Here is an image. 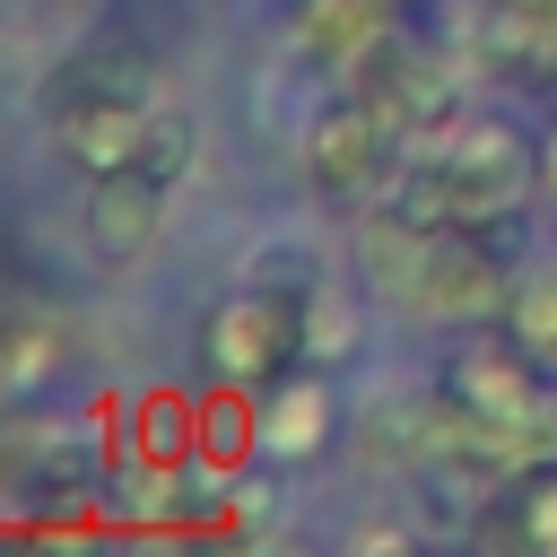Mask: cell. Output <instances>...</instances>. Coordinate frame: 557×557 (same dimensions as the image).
<instances>
[{"label": "cell", "instance_id": "5b68a950", "mask_svg": "<svg viewBox=\"0 0 557 557\" xmlns=\"http://www.w3.org/2000/svg\"><path fill=\"white\" fill-rule=\"evenodd\" d=\"M383 157H392V131H383V113L366 96L313 113V131H305V183L322 200H366L383 183Z\"/></svg>", "mask_w": 557, "mask_h": 557}, {"label": "cell", "instance_id": "5bb4252c", "mask_svg": "<svg viewBox=\"0 0 557 557\" xmlns=\"http://www.w3.org/2000/svg\"><path fill=\"white\" fill-rule=\"evenodd\" d=\"M531 540H540V548H557V487H540V496H531Z\"/></svg>", "mask_w": 557, "mask_h": 557}, {"label": "cell", "instance_id": "7a4b0ae2", "mask_svg": "<svg viewBox=\"0 0 557 557\" xmlns=\"http://www.w3.org/2000/svg\"><path fill=\"white\" fill-rule=\"evenodd\" d=\"M453 392L496 426L513 479H531V470L557 461V392L540 383V366H531L522 348H470V357L453 366Z\"/></svg>", "mask_w": 557, "mask_h": 557}, {"label": "cell", "instance_id": "3957f363", "mask_svg": "<svg viewBox=\"0 0 557 557\" xmlns=\"http://www.w3.org/2000/svg\"><path fill=\"white\" fill-rule=\"evenodd\" d=\"M348 78H357V96L383 113V131L392 139H444L453 131V78L426 61V52H409L400 35H374L357 61H348Z\"/></svg>", "mask_w": 557, "mask_h": 557}, {"label": "cell", "instance_id": "9a60e30c", "mask_svg": "<svg viewBox=\"0 0 557 557\" xmlns=\"http://www.w3.org/2000/svg\"><path fill=\"white\" fill-rule=\"evenodd\" d=\"M540 183H548V200H557V139H548V157H540Z\"/></svg>", "mask_w": 557, "mask_h": 557}, {"label": "cell", "instance_id": "2e32d148", "mask_svg": "<svg viewBox=\"0 0 557 557\" xmlns=\"http://www.w3.org/2000/svg\"><path fill=\"white\" fill-rule=\"evenodd\" d=\"M540 44H548V61H557V9H548V17H540Z\"/></svg>", "mask_w": 557, "mask_h": 557}, {"label": "cell", "instance_id": "9c48e42d", "mask_svg": "<svg viewBox=\"0 0 557 557\" xmlns=\"http://www.w3.org/2000/svg\"><path fill=\"white\" fill-rule=\"evenodd\" d=\"M374 35H383V0H305V17H296V44L322 52L331 70H348Z\"/></svg>", "mask_w": 557, "mask_h": 557}, {"label": "cell", "instance_id": "277c9868", "mask_svg": "<svg viewBox=\"0 0 557 557\" xmlns=\"http://www.w3.org/2000/svg\"><path fill=\"white\" fill-rule=\"evenodd\" d=\"M296 348H305V305L278 287H235L209 313V357L226 383H278Z\"/></svg>", "mask_w": 557, "mask_h": 557}, {"label": "cell", "instance_id": "30bf717a", "mask_svg": "<svg viewBox=\"0 0 557 557\" xmlns=\"http://www.w3.org/2000/svg\"><path fill=\"white\" fill-rule=\"evenodd\" d=\"M322 435H331V392L305 383V374H296V383L278 374V392H270V409H261V444H270V453H313Z\"/></svg>", "mask_w": 557, "mask_h": 557}, {"label": "cell", "instance_id": "8fae6325", "mask_svg": "<svg viewBox=\"0 0 557 557\" xmlns=\"http://www.w3.org/2000/svg\"><path fill=\"white\" fill-rule=\"evenodd\" d=\"M513 331H522V348H557V261H540L513 287Z\"/></svg>", "mask_w": 557, "mask_h": 557}, {"label": "cell", "instance_id": "ba28073f", "mask_svg": "<svg viewBox=\"0 0 557 557\" xmlns=\"http://www.w3.org/2000/svg\"><path fill=\"white\" fill-rule=\"evenodd\" d=\"M366 270L400 296V305H426V226L409 209H374L366 218Z\"/></svg>", "mask_w": 557, "mask_h": 557}, {"label": "cell", "instance_id": "7c38bea8", "mask_svg": "<svg viewBox=\"0 0 557 557\" xmlns=\"http://www.w3.org/2000/svg\"><path fill=\"white\" fill-rule=\"evenodd\" d=\"M139 174H157V183L191 174V122H183V113H148V131H139Z\"/></svg>", "mask_w": 557, "mask_h": 557}, {"label": "cell", "instance_id": "6da1fadb", "mask_svg": "<svg viewBox=\"0 0 557 557\" xmlns=\"http://www.w3.org/2000/svg\"><path fill=\"white\" fill-rule=\"evenodd\" d=\"M531 183H540V157H531V139H522L513 122H461V131H444L435 157L409 174L400 209H409L418 226H435V218L487 226V218H505Z\"/></svg>", "mask_w": 557, "mask_h": 557}, {"label": "cell", "instance_id": "52a82bcc", "mask_svg": "<svg viewBox=\"0 0 557 557\" xmlns=\"http://www.w3.org/2000/svg\"><path fill=\"white\" fill-rule=\"evenodd\" d=\"M157 200H165V183L139 174V165L96 174V200H87V252L113 261V270H131V261L157 244Z\"/></svg>", "mask_w": 557, "mask_h": 557}, {"label": "cell", "instance_id": "4fadbf2b", "mask_svg": "<svg viewBox=\"0 0 557 557\" xmlns=\"http://www.w3.org/2000/svg\"><path fill=\"white\" fill-rule=\"evenodd\" d=\"M348 348H357V313L331 287H313L305 296V357H348Z\"/></svg>", "mask_w": 557, "mask_h": 557}, {"label": "cell", "instance_id": "8992f818", "mask_svg": "<svg viewBox=\"0 0 557 557\" xmlns=\"http://www.w3.org/2000/svg\"><path fill=\"white\" fill-rule=\"evenodd\" d=\"M505 305V270H496V252L479 244V226H444V235H426V313H453V322H470V313H496Z\"/></svg>", "mask_w": 557, "mask_h": 557}]
</instances>
